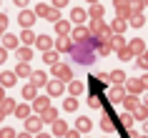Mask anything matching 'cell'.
<instances>
[{"instance_id": "cell-18", "label": "cell", "mask_w": 148, "mask_h": 138, "mask_svg": "<svg viewBox=\"0 0 148 138\" xmlns=\"http://www.w3.org/2000/svg\"><path fill=\"white\" fill-rule=\"evenodd\" d=\"M55 33H58L60 38H63V35H68V33H70V23H68V20H63V18H60V20L55 23Z\"/></svg>"}, {"instance_id": "cell-54", "label": "cell", "mask_w": 148, "mask_h": 138, "mask_svg": "<svg viewBox=\"0 0 148 138\" xmlns=\"http://www.w3.org/2000/svg\"><path fill=\"white\" fill-rule=\"evenodd\" d=\"M140 83H143V88H148V76H140Z\"/></svg>"}, {"instance_id": "cell-17", "label": "cell", "mask_w": 148, "mask_h": 138, "mask_svg": "<svg viewBox=\"0 0 148 138\" xmlns=\"http://www.w3.org/2000/svg\"><path fill=\"white\" fill-rule=\"evenodd\" d=\"M75 128H78L80 133H88V130H90V118H86V115H78V121H75Z\"/></svg>"}, {"instance_id": "cell-46", "label": "cell", "mask_w": 148, "mask_h": 138, "mask_svg": "<svg viewBox=\"0 0 148 138\" xmlns=\"http://www.w3.org/2000/svg\"><path fill=\"white\" fill-rule=\"evenodd\" d=\"M118 55H121V60H131V58H133L131 48H123V50H118Z\"/></svg>"}, {"instance_id": "cell-48", "label": "cell", "mask_w": 148, "mask_h": 138, "mask_svg": "<svg viewBox=\"0 0 148 138\" xmlns=\"http://www.w3.org/2000/svg\"><path fill=\"white\" fill-rule=\"evenodd\" d=\"M138 68H148V50H146V55H143V58H138Z\"/></svg>"}, {"instance_id": "cell-22", "label": "cell", "mask_w": 148, "mask_h": 138, "mask_svg": "<svg viewBox=\"0 0 148 138\" xmlns=\"http://www.w3.org/2000/svg\"><path fill=\"white\" fill-rule=\"evenodd\" d=\"M15 76H20V78H30V76H33L30 65H28V63H18V68H15Z\"/></svg>"}, {"instance_id": "cell-23", "label": "cell", "mask_w": 148, "mask_h": 138, "mask_svg": "<svg viewBox=\"0 0 148 138\" xmlns=\"http://www.w3.org/2000/svg\"><path fill=\"white\" fill-rule=\"evenodd\" d=\"M88 35H90V30H88V28H83V25H78V28H75V30H73V40H86Z\"/></svg>"}, {"instance_id": "cell-26", "label": "cell", "mask_w": 148, "mask_h": 138, "mask_svg": "<svg viewBox=\"0 0 148 138\" xmlns=\"http://www.w3.org/2000/svg\"><path fill=\"white\" fill-rule=\"evenodd\" d=\"M30 58H33V50H30V48H18V60H20V63H28Z\"/></svg>"}, {"instance_id": "cell-7", "label": "cell", "mask_w": 148, "mask_h": 138, "mask_svg": "<svg viewBox=\"0 0 148 138\" xmlns=\"http://www.w3.org/2000/svg\"><path fill=\"white\" fill-rule=\"evenodd\" d=\"M35 18H38V15H35V13H30V10H20V18H18V20H20V25L28 30V28H33Z\"/></svg>"}, {"instance_id": "cell-5", "label": "cell", "mask_w": 148, "mask_h": 138, "mask_svg": "<svg viewBox=\"0 0 148 138\" xmlns=\"http://www.w3.org/2000/svg\"><path fill=\"white\" fill-rule=\"evenodd\" d=\"M40 128H43V118H40V115H30V118L25 121V130H28V133H40Z\"/></svg>"}, {"instance_id": "cell-45", "label": "cell", "mask_w": 148, "mask_h": 138, "mask_svg": "<svg viewBox=\"0 0 148 138\" xmlns=\"http://www.w3.org/2000/svg\"><path fill=\"white\" fill-rule=\"evenodd\" d=\"M140 8H146L143 0H131V10H133V13H140Z\"/></svg>"}, {"instance_id": "cell-27", "label": "cell", "mask_w": 148, "mask_h": 138, "mask_svg": "<svg viewBox=\"0 0 148 138\" xmlns=\"http://www.w3.org/2000/svg\"><path fill=\"white\" fill-rule=\"evenodd\" d=\"M0 108H3L5 113H15L18 103H15V100H13V98H5V100H3V103H0Z\"/></svg>"}, {"instance_id": "cell-58", "label": "cell", "mask_w": 148, "mask_h": 138, "mask_svg": "<svg viewBox=\"0 0 148 138\" xmlns=\"http://www.w3.org/2000/svg\"><path fill=\"white\" fill-rule=\"evenodd\" d=\"M3 100H5V95H3V88H0V103H3Z\"/></svg>"}, {"instance_id": "cell-39", "label": "cell", "mask_w": 148, "mask_h": 138, "mask_svg": "<svg viewBox=\"0 0 148 138\" xmlns=\"http://www.w3.org/2000/svg\"><path fill=\"white\" fill-rule=\"evenodd\" d=\"M133 118H148V106H138L133 111Z\"/></svg>"}, {"instance_id": "cell-56", "label": "cell", "mask_w": 148, "mask_h": 138, "mask_svg": "<svg viewBox=\"0 0 148 138\" xmlns=\"http://www.w3.org/2000/svg\"><path fill=\"white\" fill-rule=\"evenodd\" d=\"M5 115H8V113H5V111H3V108H0V121H3V118H5Z\"/></svg>"}, {"instance_id": "cell-2", "label": "cell", "mask_w": 148, "mask_h": 138, "mask_svg": "<svg viewBox=\"0 0 148 138\" xmlns=\"http://www.w3.org/2000/svg\"><path fill=\"white\" fill-rule=\"evenodd\" d=\"M113 5H116L118 18H123V20H131V15H133V10H131V0H113Z\"/></svg>"}, {"instance_id": "cell-30", "label": "cell", "mask_w": 148, "mask_h": 138, "mask_svg": "<svg viewBox=\"0 0 148 138\" xmlns=\"http://www.w3.org/2000/svg\"><path fill=\"white\" fill-rule=\"evenodd\" d=\"M23 95H25L28 100H35V98H38V91H35V85H33V83H28V85L23 88Z\"/></svg>"}, {"instance_id": "cell-44", "label": "cell", "mask_w": 148, "mask_h": 138, "mask_svg": "<svg viewBox=\"0 0 148 138\" xmlns=\"http://www.w3.org/2000/svg\"><path fill=\"white\" fill-rule=\"evenodd\" d=\"M88 103H90V108H101L103 106V98H101V95H90Z\"/></svg>"}, {"instance_id": "cell-20", "label": "cell", "mask_w": 148, "mask_h": 138, "mask_svg": "<svg viewBox=\"0 0 148 138\" xmlns=\"http://www.w3.org/2000/svg\"><path fill=\"white\" fill-rule=\"evenodd\" d=\"M15 73H0V83L5 85V88H13V85H15Z\"/></svg>"}, {"instance_id": "cell-33", "label": "cell", "mask_w": 148, "mask_h": 138, "mask_svg": "<svg viewBox=\"0 0 148 138\" xmlns=\"http://www.w3.org/2000/svg\"><path fill=\"white\" fill-rule=\"evenodd\" d=\"M90 18H93V20H103V5L95 3L93 8H90Z\"/></svg>"}, {"instance_id": "cell-51", "label": "cell", "mask_w": 148, "mask_h": 138, "mask_svg": "<svg viewBox=\"0 0 148 138\" xmlns=\"http://www.w3.org/2000/svg\"><path fill=\"white\" fill-rule=\"evenodd\" d=\"M65 138H80V130H78V128H75V130H68Z\"/></svg>"}, {"instance_id": "cell-12", "label": "cell", "mask_w": 148, "mask_h": 138, "mask_svg": "<svg viewBox=\"0 0 148 138\" xmlns=\"http://www.w3.org/2000/svg\"><path fill=\"white\" fill-rule=\"evenodd\" d=\"M30 83L38 88V85H48V76L43 73V70H33V76H30Z\"/></svg>"}, {"instance_id": "cell-28", "label": "cell", "mask_w": 148, "mask_h": 138, "mask_svg": "<svg viewBox=\"0 0 148 138\" xmlns=\"http://www.w3.org/2000/svg\"><path fill=\"white\" fill-rule=\"evenodd\" d=\"M108 80H113V85H123V83H125V76H123V70H113Z\"/></svg>"}, {"instance_id": "cell-1", "label": "cell", "mask_w": 148, "mask_h": 138, "mask_svg": "<svg viewBox=\"0 0 148 138\" xmlns=\"http://www.w3.org/2000/svg\"><path fill=\"white\" fill-rule=\"evenodd\" d=\"M53 76H55V80L70 83V80H73V70H70V65H63V63H58V65H53Z\"/></svg>"}, {"instance_id": "cell-32", "label": "cell", "mask_w": 148, "mask_h": 138, "mask_svg": "<svg viewBox=\"0 0 148 138\" xmlns=\"http://www.w3.org/2000/svg\"><path fill=\"white\" fill-rule=\"evenodd\" d=\"M20 38H23L25 45H30V43H35V40H38V38H35V33H33L30 28H28V30H23V35H20Z\"/></svg>"}, {"instance_id": "cell-8", "label": "cell", "mask_w": 148, "mask_h": 138, "mask_svg": "<svg viewBox=\"0 0 148 138\" xmlns=\"http://www.w3.org/2000/svg\"><path fill=\"white\" fill-rule=\"evenodd\" d=\"M108 100L110 103H118V100H125V91L121 88V85H113L108 91Z\"/></svg>"}, {"instance_id": "cell-50", "label": "cell", "mask_w": 148, "mask_h": 138, "mask_svg": "<svg viewBox=\"0 0 148 138\" xmlns=\"http://www.w3.org/2000/svg\"><path fill=\"white\" fill-rule=\"evenodd\" d=\"M65 5H68V0H53V8H58V10L65 8Z\"/></svg>"}, {"instance_id": "cell-55", "label": "cell", "mask_w": 148, "mask_h": 138, "mask_svg": "<svg viewBox=\"0 0 148 138\" xmlns=\"http://www.w3.org/2000/svg\"><path fill=\"white\" fill-rule=\"evenodd\" d=\"M18 138H33V136H30V133H28V130H25V133H20V136H18Z\"/></svg>"}, {"instance_id": "cell-60", "label": "cell", "mask_w": 148, "mask_h": 138, "mask_svg": "<svg viewBox=\"0 0 148 138\" xmlns=\"http://www.w3.org/2000/svg\"><path fill=\"white\" fill-rule=\"evenodd\" d=\"M143 106H148V95H146V103H143Z\"/></svg>"}, {"instance_id": "cell-61", "label": "cell", "mask_w": 148, "mask_h": 138, "mask_svg": "<svg viewBox=\"0 0 148 138\" xmlns=\"http://www.w3.org/2000/svg\"><path fill=\"white\" fill-rule=\"evenodd\" d=\"M88 3H93V5H95V0H88Z\"/></svg>"}, {"instance_id": "cell-41", "label": "cell", "mask_w": 148, "mask_h": 138, "mask_svg": "<svg viewBox=\"0 0 148 138\" xmlns=\"http://www.w3.org/2000/svg\"><path fill=\"white\" fill-rule=\"evenodd\" d=\"M110 48H113V43H101V45H95V50H98L101 55H108Z\"/></svg>"}, {"instance_id": "cell-35", "label": "cell", "mask_w": 148, "mask_h": 138, "mask_svg": "<svg viewBox=\"0 0 148 138\" xmlns=\"http://www.w3.org/2000/svg\"><path fill=\"white\" fill-rule=\"evenodd\" d=\"M45 63L48 65H58V50H48L45 53Z\"/></svg>"}, {"instance_id": "cell-15", "label": "cell", "mask_w": 148, "mask_h": 138, "mask_svg": "<svg viewBox=\"0 0 148 138\" xmlns=\"http://www.w3.org/2000/svg\"><path fill=\"white\" fill-rule=\"evenodd\" d=\"M30 111H33V108L28 106V103H20V106L15 108V115H18V118H23V121H28V118H30Z\"/></svg>"}, {"instance_id": "cell-43", "label": "cell", "mask_w": 148, "mask_h": 138, "mask_svg": "<svg viewBox=\"0 0 148 138\" xmlns=\"http://www.w3.org/2000/svg\"><path fill=\"white\" fill-rule=\"evenodd\" d=\"M48 10H50V5H43V3H40V5L33 10V13H35V15H40V18H45V15H48Z\"/></svg>"}, {"instance_id": "cell-38", "label": "cell", "mask_w": 148, "mask_h": 138, "mask_svg": "<svg viewBox=\"0 0 148 138\" xmlns=\"http://www.w3.org/2000/svg\"><path fill=\"white\" fill-rule=\"evenodd\" d=\"M110 43H113V48H116V50H123V48H128V43H125L121 35H116V38L110 40Z\"/></svg>"}, {"instance_id": "cell-29", "label": "cell", "mask_w": 148, "mask_h": 138, "mask_svg": "<svg viewBox=\"0 0 148 138\" xmlns=\"http://www.w3.org/2000/svg\"><path fill=\"white\" fill-rule=\"evenodd\" d=\"M128 23H131L133 28H140V25H146V18H143V13H133Z\"/></svg>"}, {"instance_id": "cell-10", "label": "cell", "mask_w": 148, "mask_h": 138, "mask_svg": "<svg viewBox=\"0 0 148 138\" xmlns=\"http://www.w3.org/2000/svg\"><path fill=\"white\" fill-rule=\"evenodd\" d=\"M55 50H58V53H73V43L63 35V38H58V43H55Z\"/></svg>"}, {"instance_id": "cell-13", "label": "cell", "mask_w": 148, "mask_h": 138, "mask_svg": "<svg viewBox=\"0 0 148 138\" xmlns=\"http://www.w3.org/2000/svg\"><path fill=\"white\" fill-rule=\"evenodd\" d=\"M63 91H65L63 80H50V83H48V95H60Z\"/></svg>"}, {"instance_id": "cell-36", "label": "cell", "mask_w": 148, "mask_h": 138, "mask_svg": "<svg viewBox=\"0 0 148 138\" xmlns=\"http://www.w3.org/2000/svg\"><path fill=\"white\" fill-rule=\"evenodd\" d=\"M131 123H133V115H121L118 118V128L123 126V130H125V128H131Z\"/></svg>"}, {"instance_id": "cell-24", "label": "cell", "mask_w": 148, "mask_h": 138, "mask_svg": "<svg viewBox=\"0 0 148 138\" xmlns=\"http://www.w3.org/2000/svg\"><path fill=\"white\" fill-rule=\"evenodd\" d=\"M65 133H68L65 121H55V123H53V136H65Z\"/></svg>"}, {"instance_id": "cell-31", "label": "cell", "mask_w": 148, "mask_h": 138, "mask_svg": "<svg viewBox=\"0 0 148 138\" xmlns=\"http://www.w3.org/2000/svg\"><path fill=\"white\" fill-rule=\"evenodd\" d=\"M35 45H38L40 50H45V48H50V45H53V40L48 38V35H38V40H35Z\"/></svg>"}, {"instance_id": "cell-47", "label": "cell", "mask_w": 148, "mask_h": 138, "mask_svg": "<svg viewBox=\"0 0 148 138\" xmlns=\"http://www.w3.org/2000/svg\"><path fill=\"white\" fill-rule=\"evenodd\" d=\"M0 138H15V130L13 128H3L0 130Z\"/></svg>"}, {"instance_id": "cell-25", "label": "cell", "mask_w": 148, "mask_h": 138, "mask_svg": "<svg viewBox=\"0 0 148 138\" xmlns=\"http://www.w3.org/2000/svg\"><path fill=\"white\" fill-rule=\"evenodd\" d=\"M123 106H125V108H128V111H131V113H133V111H136V108L140 106V100L136 98V95H125V100H123Z\"/></svg>"}, {"instance_id": "cell-3", "label": "cell", "mask_w": 148, "mask_h": 138, "mask_svg": "<svg viewBox=\"0 0 148 138\" xmlns=\"http://www.w3.org/2000/svg\"><path fill=\"white\" fill-rule=\"evenodd\" d=\"M73 60H78V63H93V53H90V50H88V48H73Z\"/></svg>"}, {"instance_id": "cell-42", "label": "cell", "mask_w": 148, "mask_h": 138, "mask_svg": "<svg viewBox=\"0 0 148 138\" xmlns=\"http://www.w3.org/2000/svg\"><path fill=\"white\" fill-rule=\"evenodd\" d=\"M63 106H65V111H75V108H78V100L70 95V98H65V103H63Z\"/></svg>"}, {"instance_id": "cell-49", "label": "cell", "mask_w": 148, "mask_h": 138, "mask_svg": "<svg viewBox=\"0 0 148 138\" xmlns=\"http://www.w3.org/2000/svg\"><path fill=\"white\" fill-rule=\"evenodd\" d=\"M5 28H8V15L0 13V33H5Z\"/></svg>"}, {"instance_id": "cell-14", "label": "cell", "mask_w": 148, "mask_h": 138, "mask_svg": "<svg viewBox=\"0 0 148 138\" xmlns=\"http://www.w3.org/2000/svg\"><path fill=\"white\" fill-rule=\"evenodd\" d=\"M128 48H131V53H133V55H140V53H146V43H143L140 38L131 40V43H128Z\"/></svg>"}, {"instance_id": "cell-40", "label": "cell", "mask_w": 148, "mask_h": 138, "mask_svg": "<svg viewBox=\"0 0 148 138\" xmlns=\"http://www.w3.org/2000/svg\"><path fill=\"white\" fill-rule=\"evenodd\" d=\"M45 18H48V20H53V23H58V20H60V10H58V8H50Z\"/></svg>"}, {"instance_id": "cell-9", "label": "cell", "mask_w": 148, "mask_h": 138, "mask_svg": "<svg viewBox=\"0 0 148 138\" xmlns=\"http://www.w3.org/2000/svg\"><path fill=\"white\" fill-rule=\"evenodd\" d=\"M101 128H103V130H118V126L113 123V113H110V111H106V113H103V118H101Z\"/></svg>"}, {"instance_id": "cell-21", "label": "cell", "mask_w": 148, "mask_h": 138, "mask_svg": "<svg viewBox=\"0 0 148 138\" xmlns=\"http://www.w3.org/2000/svg\"><path fill=\"white\" fill-rule=\"evenodd\" d=\"M110 30H113V33H118V35H121V33H123V30H128V23H125L123 18H116V20H113V25H110Z\"/></svg>"}, {"instance_id": "cell-37", "label": "cell", "mask_w": 148, "mask_h": 138, "mask_svg": "<svg viewBox=\"0 0 148 138\" xmlns=\"http://www.w3.org/2000/svg\"><path fill=\"white\" fill-rule=\"evenodd\" d=\"M15 45H18L15 35H5V38H3V48H15Z\"/></svg>"}, {"instance_id": "cell-6", "label": "cell", "mask_w": 148, "mask_h": 138, "mask_svg": "<svg viewBox=\"0 0 148 138\" xmlns=\"http://www.w3.org/2000/svg\"><path fill=\"white\" fill-rule=\"evenodd\" d=\"M48 108H50V98H48V95H38V98L33 100V111H35V113H43V111H48Z\"/></svg>"}, {"instance_id": "cell-59", "label": "cell", "mask_w": 148, "mask_h": 138, "mask_svg": "<svg viewBox=\"0 0 148 138\" xmlns=\"http://www.w3.org/2000/svg\"><path fill=\"white\" fill-rule=\"evenodd\" d=\"M143 130H146V133H148V121H146V126H143Z\"/></svg>"}, {"instance_id": "cell-62", "label": "cell", "mask_w": 148, "mask_h": 138, "mask_svg": "<svg viewBox=\"0 0 148 138\" xmlns=\"http://www.w3.org/2000/svg\"><path fill=\"white\" fill-rule=\"evenodd\" d=\"M143 3H146V5H148V0H143Z\"/></svg>"}, {"instance_id": "cell-53", "label": "cell", "mask_w": 148, "mask_h": 138, "mask_svg": "<svg viewBox=\"0 0 148 138\" xmlns=\"http://www.w3.org/2000/svg\"><path fill=\"white\" fill-rule=\"evenodd\" d=\"M13 3H15L18 8H25V5H28V0H13Z\"/></svg>"}, {"instance_id": "cell-4", "label": "cell", "mask_w": 148, "mask_h": 138, "mask_svg": "<svg viewBox=\"0 0 148 138\" xmlns=\"http://www.w3.org/2000/svg\"><path fill=\"white\" fill-rule=\"evenodd\" d=\"M88 88H90V95H101L106 91V80H101L98 76H90L88 78Z\"/></svg>"}, {"instance_id": "cell-11", "label": "cell", "mask_w": 148, "mask_h": 138, "mask_svg": "<svg viewBox=\"0 0 148 138\" xmlns=\"http://www.w3.org/2000/svg\"><path fill=\"white\" fill-rule=\"evenodd\" d=\"M125 88H128V93H131V95H138V93L143 91V83H140V78H131V80L125 83Z\"/></svg>"}, {"instance_id": "cell-34", "label": "cell", "mask_w": 148, "mask_h": 138, "mask_svg": "<svg viewBox=\"0 0 148 138\" xmlns=\"http://www.w3.org/2000/svg\"><path fill=\"white\" fill-rule=\"evenodd\" d=\"M86 10L83 8H73V20H75V23H83V20H86Z\"/></svg>"}, {"instance_id": "cell-19", "label": "cell", "mask_w": 148, "mask_h": 138, "mask_svg": "<svg viewBox=\"0 0 148 138\" xmlns=\"http://www.w3.org/2000/svg\"><path fill=\"white\" fill-rule=\"evenodd\" d=\"M68 91H70V95L75 98V95H80V93L86 91V85L80 83V80H70V85H68Z\"/></svg>"}, {"instance_id": "cell-16", "label": "cell", "mask_w": 148, "mask_h": 138, "mask_svg": "<svg viewBox=\"0 0 148 138\" xmlns=\"http://www.w3.org/2000/svg\"><path fill=\"white\" fill-rule=\"evenodd\" d=\"M40 118H43V123H55L58 121V111H55V108H48V111L40 113Z\"/></svg>"}, {"instance_id": "cell-57", "label": "cell", "mask_w": 148, "mask_h": 138, "mask_svg": "<svg viewBox=\"0 0 148 138\" xmlns=\"http://www.w3.org/2000/svg\"><path fill=\"white\" fill-rule=\"evenodd\" d=\"M35 138H50V136H45V133H38V136H35Z\"/></svg>"}, {"instance_id": "cell-52", "label": "cell", "mask_w": 148, "mask_h": 138, "mask_svg": "<svg viewBox=\"0 0 148 138\" xmlns=\"http://www.w3.org/2000/svg\"><path fill=\"white\" fill-rule=\"evenodd\" d=\"M5 58H8V50H5V48H0V65L5 63Z\"/></svg>"}]
</instances>
